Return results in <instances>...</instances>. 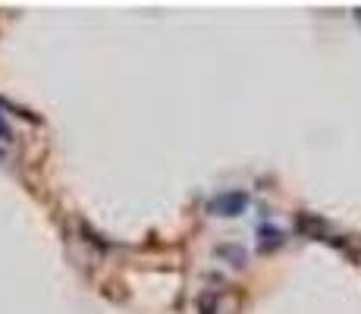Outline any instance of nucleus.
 Listing matches in <instances>:
<instances>
[{
  "mask_svg": "<svg viewBox=\"0 0 361 314\" xmlns=\"http://www.w3.org/2000/svg\"><path fill=\"white\" fill-rule=\"evenodd\" d=\"M258 248L261 251H276L283 246V242H286V233H283V229H276V227H261L258 229Z\"/></svg>",
  "mask_w": 361,
  "mask_h": 314,
  "instance_id": "nucleus-2",
  "label": "nucleus"
},
{
  "mask_svg": "<svg viewBox=\"0 0 361 314\" xmlns=\"http://www.w3.org/2000/svg\"><path fill=\"white\" fill-rule=\"evenodd\" d=\"M298 229H302V233H308V236H321V233H327V223L324 220H317V217H311V214H302V217H298Z\"/></svg>",
  "mask_w": 361,
  "mask_h": 314,
  "instance_id": "nucleus-3",
  "label": "nucleus"
},
{
  "mask_svg": "<svg viewBox=\"0 0 361 314\" xmlns=\"http://www.w3.org/2000/svg\"><path fill=\"white\" fill-rule=\"evenodd\" d=\"M245 207H248V195L239 192V188H233V192H220L217 198L211 201V214H217V217H239Z\"/></svg>",
  "mask_w": 361,
  "mask_h": 314,
  "instance_id": "nucleus-1",
  "label": "nucleus"
}]
</instances>
